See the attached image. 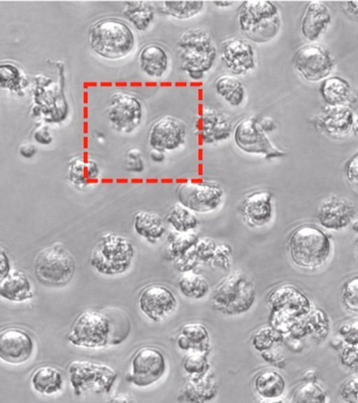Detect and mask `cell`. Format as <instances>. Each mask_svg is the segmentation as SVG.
Masks as SVG:
<instances>
[{"instance_id":"6da1fadb","label":"cell","mask_w":358,"mask_h":403,"mask_svg":"<svg viewBox=\"0 0 358 403\" xmlns=\"http://www.w3.org/2000/svg\"><path fill=\"white\" fill-rule=\"evenodd\" d=\"M130 331V323L119 309L85 310L75 318L67 341L86 348H101L123 342Z\"/></svg>"},{"instance_id":"7a4b0ae2","label":"cell","mask_w":358,"mask_h":403,"mask_svg":"<svg viewBox=\"0 0 358 403\" xmlns=\"http://www.w3.org/2000/svg\"><path fill=\"white\" fill-rule=\"evenodd\" d=\"M180 71L190 80L200 81L213 69L218 59V46L211 34L200 27L183 31L176 42Z\"/></svg>"},{"instance_id":"3957f363","label":"cell","mask_w":358,"mask_h":403,"mask_svg":"<svg viewBox=\"0 0 358 403\" xmlns=\"http://www.w3.org/2000/svg\"><path fill=\"white\" fill-rule=\"evenodd\" d=\"M287 250L292 262L306 270L324 267L333 250L329 236L316 225L303 224L296 227L287 239Z\"/></svg>"},{"instance_id":"277c9868","label":"cell","mask_w":358,"mask_h":403,"mask_svg":"<svg viewBox=\"0 0 358 403\" xmlns=\"http://www.w3.org/2000/svg\"><path fill=\"white\" fill-rule=\"evenodd\" d=\"M236 20L245 38L258 44L273 40L279 34L282 19L278 4L268 0H249L238 8Z\"/></svg>"},{"instance_id":"5b68a950","label":"cell","mask_w":358,"mask_h":403,"mask_svg":"<svg viewBox=\"0 0 358 403\" xmlns=\"http://www.w3.org/2000/svg\"><path fill=\"white\" fill-rule=\"evenodd\" d=\"M88 43L101 57L118 60L131 53L135 45V36L129 24L122 20L104 17L90 27Z\"/></svg>"},{"instance_id":"8992f818","label":"cell","mask_w":358,"mask_h":403,"mask_svg":"<svg viewBox=\"0 0 358 403\" xmlns=\"http://www.w3.org/2000/svg\"><path fill=\"white\" fill-rule=\"evenodd\" d=\"M136 253L132 241L124 235L107 232L96 241L89 256L90 267L98 274L115 276L126 273Z\"/></svg>"},{"instance_id":"52a82bcc","label":"cell","mask_w":358,"mask_h":403,"mask_svg":"<svg viewBox=\"0 0 358 403\" xmlns=\"http://www.w3.org/2000/svg\"><path fill=\"white\" fill-rule=\"evenodd\" d=\"M76 271V262L69 250L60 241L41 249L33 261V272L42 285L59 288L67 285Z\"/></svg>"},{"instance_id":"ba28073f","label":"cell","mask_w":358,"mask_h":403,"mask_svg":"<svg viewBox=\"0 0 358 403\" xmlns=\"http://www.w3.org/2000/svg\"><path fill=\"white\" fill-rule=\"evenodd\" d=\"M272 307L271 323L278 332L288 334L313 309L309 298L293 285H282L268 298Z\"/></svg>"},{"instance_id":"9c48e42d","label":"cell","mask_w":358,"mask_h":403,"mask_svg":"<svg viewBox=\"0 0 358 403\" xmlns=\"http://www.w3.org/2000/svg\"><path fill=\"white\" fill-rule=\"evenodd\" d=\"M68 379L76 397L92 393L108 394L118 374L111 366L89 360H74L66 367Z\"/></svg>"},{"instance_id":"30bf717a","label":"cell","mask_w":358,"mask_h":403,"mask_svg":"<svg viewBox=\"0 0 358 403\" xmlns=\"http://www.w3.org/2000/svg\"><path fill=\"white\" fill-rule=\"evenodd\" d=\"M255 298V285L245 272L236 270L224 278L214 290L211 302L218 311L235 315L247 311Z\"/></svg>"},{"instance_id":"8fae6325","label":"cell","mask_w":358,"mask_h":403,"mask_svg":"<svg viewBox=\"0 0 358 403\" xmlns=\"http://www.w3.org/2000/svg\"><path fill=\"white\" fill-rule=\"evenodd\" d=\"M259 117L250 115L236 123L232 133L235 146L246 154L262 156L266 160L284 157L285 151L277 147L262 128Z\"/></svg>"},{"instance_id":"7c38bea8","label":"cell","mask_w":358,"mask_h":403,"mask_svg":"<svg viewBox=\"0 0 358 403\" xmlns=\"http://www.w3.org/2000/svg\"><path fill=\"white\" fill-rule=\"evenodd\" d=\"M292 65L303 80L318 83L331 76L336 68V59L326 46L309 43L296 50Z\"/></svg>"},{"instance_id":"4fadbf2b","label":"cell","mask_w":358,"mask_h":403,"mask_svg":"<svg viewBox=\"0 0 358 403\" xmlns=\"http://www.w3.org/2000/svg\"><path fill=\"white\" fill-rule=\"evenodd\" d=\"M178 202L196 214H206L217 210L225 197L224 190L212 181H188L176 190Z\"/></svg>"},{"instance_id":"5bb4252c","label":"cell","mask_w":358,"mask_h":403,"mask_svg":"<svg viewBox=\"0 0 358 403\" xmlns=\"http://www.w3.org/2000/svg\"><path fill=\"white\" fill-rule=\"evenodd\" d=\"M143 113L142 102L136 97L120 90L110 94L107 117L114 131L124 134L133 133L141 125Z\"/></svg>"},{"instance_id":"9a60e30c","label":"cell","mask_w":358,"mask_h":403,"mask_svg":"<svg viewBox=\"0 0 358 403\" xmlns=\"http://www.w3.org/2000/svg\"><path fill=\"white\" fill-rule=\"evenodd\" d=\"M166 369V360L159 349L153 346H143L131 356L125 379L136 387H149L164 376Z\"/></svg>"},{"instance_id":"2e32d148","label":"cell","mask_w":358,"mask_h":403,"mask_svg":"<svg viewBox=\"0 0 358 403\" xmlns=\"http://www.w3.org/2000/svg\"><path fill=\"white\" fill-rule=\"evenodd\" d=\"M218 59L231 74L249 75L257 67L256 49L245 37L231 36L222 40L218 47Z\"/></svg>"},{"instance_id":"e0dca14e","label":"cell","mask_w":358,"mask_h":403,"mask_svg":"<svg viewBox=\"0 0 358 403\" xmlns=\"http://www.w3.org/2000/svg\"><path fill=\"white\" fill-rule=\"evenodd\" d=\"M236 210L243 222L249 227L259 229L268 226L275 214L273 193L257 190L246 193L238 202Z\"/></svg>"},{"instance_id":"ac0fdd59","label":"cell","mask_w":358,"mask_h":403,"mask_svg":"<svg viewBox=\"0 0 358 403\" xmlns=\"http://www.w3.org/2000/svg\"><path fill=\"white\" fill-rule=\"evenodd\" d=\"M187 136V125L182 120L172 115H164L150 125L148 143L151 149L172 152L185 145Z\"/></svg>"},{"instance_id":"d6986e66","label":"cell","mask_w":358,"mask_h":403,"mask_svg":"<svg viewBox=\"0 0 358 403\" xmlns=\"http://www.w3.org/2000/svg\"><path fill=\"white\" fill-rule=\"evenodd\" d=\"M234 127L228 114L210 106H203L195 121L197 134L206 145L227 140L232 136Z\"/></svg>"},{"instance_id":"ffe728a7","label":"cell","mask_w":358,"mask_h":403,"mask_svg":"<svg viewBox=\"0 0 358 403\" xmlns=\"http://www.w3.org/2000/svg\"><path fill=\"white\" fill-rule=\"evenodd\" d=\"M141 311L150 320L159 322L174 312L177 299L173 292L161 284L143 288L138 298Z\"/></svg>"},{"instance_id":"44dd1931","label":"cell","mask_w":358,"mask_h":403,"mask_svg":"<svg viewBox=\"0 0 358 403\" xmlns=\"http://www.w3.org/2000/svg\"><path fill=\"white\" fill-rule=\"evenodd\" d=\"M35 342L32 335L18 327H8L0 332V358L6 363L20 365L33 355Z\"/></svg>"},{"instance_id":"7402d4cb","label":"cell","mask_w":358,"mask_h":403,"mask_svg":"<svg viewBox=\"0 0 358 403\" xmlns=\"http://www.w3.org/2000/svg\"><path fill=\"white\" fill-rule=\"evenodd\" d=\"M355 213L356 210L352 202L343 197L331 195L318 204L316 217L325 229L338 231L352 223Z\"/></svg>"},{"instance_id":"603a6c76","label":"cell","mask_w":358,"mask_h":403,"mask_svg":"<svg viewBox=\"0 0 358 403\" xmlns=\"http://www.w3.org/2000/svg\"><path fill=\"white\" fill-rule=\"evenodd\" d=\"M331 22V11L326 3L310 1L305 6L301 17V34L310 43H315L327 31Z\"/></svg>"},{"instance_id":"cb8c5ba5","label":"cell","mask_w":358,"mask_h":403,"mask_svg":"<svg viewBox=\"0 0 358 403\" xmlns=\"http://www.w3.org/2000/svg\"><path fill=\"white\" fill-rule=\"evenodd\" d=\"M101 169L99 162L91 157L76 155L68 162L66 178L76 190H87L99 183Z\"/></svg>"},{"instance_id":"d4e9b609","label":"cell","mask_w":358,"mask_h":403,"mask_svg":"<svg viewBox=\"0 0 358 403\" xmlns=\"http://www.w3.org/2000/svg\"><path fill=\"white\" fill-rule=\"evenodd\" d=\"M141 71L149 78L160 79L169 71L172 58L169 50L158 43H149L138 53Z\"/></svg>"},{"instance_id":"484cf974","label":"cell","mask_w":358,"mask_h":403,"mask_svg":"<svg viewBox=\"0 0 358 403\" xmlns=\"http://www.w3.org/2000/svg\"><path fill=\"white\" fill-rule=\"evenodd\" d=\"M355 116L349 106L327 105L316 124L327 135L343 138L352 132Z\"/></svg>"},{"instance_id":"4316f807","label":"cell","mask_w":358,"mask_h":403,"mask_svg":"<svg viewBox=\"0 0 358 403\" xmlns=\"http://www.w3.org/2000/svg\"><path fill=\"white\" fill-rule=\"evenodd\" d=\"M320 92L328 106H345L352 108L358 102V95L345 78L331 76L320 86Z\"/></svg>"},{"instance_id":"83f0119b","label":"cell","mask_w":358,"mask_h":403,"mask_svg":"<svg viewBox=\"0 0 358 403\" xmlns=\"http://www.w3.org/2000/svg\"><path fill=\"white\" fill-rule=\"evenodd\" d=\"M135 234L150 244H155L165 235L166 227L162 218L156 212L140 210L131 219Z\"/></svg>"},{"instance_id":"f1b7e54d","label":"cell","mask_w":358,"mask_h":403,"mask_svg":"<svg viewBox=\"0 0 358 403\" xmlns=\"http://www.w3.org/2000/svg\"><path fill=\"white\" fill-rule=\"evenodd\" d=\"M34 286L29 276L13 269L5 278L0 279V296L15 302H22L34 297Z\"/></svg>"},{"instance_id":"f546056e","label":"cell","mask_w":358,"mask_h":403,"mask_svg":"<svg viewBox=\"0 0 358 403\" xmlns=\"http://www.w3.org/2000/svg\"><path fill=\"white\" fill-rule=\"evenodd\" d=\"M330 330V320L327 313L320 308H315L290 332L294 339L309 336L320 342L327 338Z\"/></svg>"},{"instance_id":"4dcf8cb0","label":"cell","mask_w":358,"mask_h":403,"mask_svg":"<svg viewBox=\"0 0 358 403\" xmlns=\"http://www.w3.org/2000/svg\"><path fill=\"white\" fill-rule=\"evenodd\" d=\"M30 383L36 393L43 395H52L62 390L64 378L58 368L51 365H42L33 371Z\"/></svg>"},{"instance_id":"1f68e13d","label":"cell","mask_w":358,"mask_h":403,"mask_svg":"<svg viewBox=\"0 0 358 403\" xmlns=\"http://www.w3.org/2000/svg\"><path fill=\"white\" fill-rule=\"evenodd\" d=\"M215 93L229 106L239 107L245 100L246 89L241 79L231 73L222 74L214 81Z\"/></svg>"},{"instance_id":"d6a6232c","label":"cell","mask_w":358,"mask_h":403,"mask_svg":"<svg viewBox=\"0 0 358 403\" xmlns=\"http://www.w3.org/2000/svg\"><path fill=\"white\" fill-rule=\"evenodd\" d=\"M206 7L203 1H164L159 2L157 10L177 20H189L201 14Z\"/></svg>"},{"instance_id":"836d02e7","label":"cell","mask_w":358,"mask_h":403,"mask_svg":"<svg viewBox=\"0 0 358 403\" xmlns=\"http://www.w3.org/2000/svg\"><path fill=\"white\" fill-rule=\"evenodd\" d=\"M157 8L152 3L145 1H125L123 15L138 31L147 30L153 22Z\"/></svg>"},{"instance_id":"e575fe53","label":"cell","mask_w":358,"mask_h":403,"mask_svg":"<svg viewBox=\"0 0 358 403\" xmlns=\"http://www.w3.org/2000/svg\"><path fill=\"white\" fill-rule=\"evenodd\" d=\"M165 221L172 230L180 233L194 232L199 225L196 214L179 202L171 206L166 214Z\"/></svg>"},{"instance_id":"d590c367","label":"cell","mask_w":358,"mask_h":403,"mask_svg":"<svg viewBox=\"0 0 358 403\" xmlns=\"http://www.w3.org/2000/svg\"><path fill=\"white\" fill-rule=\"evenodd\" d=\"M29 77L24 69L10 61L0 63V87L10 92L19 93L29 85Z\"/></svg>"},{"instance_id":"8d00e7d4","label":"cell","mask_w":358,"mask_h":403,"mask_svg":"<svg viewBox=\"0 0 358 403\" xmlns=\"http://www.w3.org/2000/svg\"><path fill=\"white\" fill-rule=\"evenodd\" d=\"M257 393L266 399L280 397L285 389V381L282 376L276 371L266 369L261 372L255 379Z\"/></svg>"},{"instance_id":"74e56055","label":"cell","mask_w":358,"mask_h":403,"mask_svg":"<svg viewBox=\"0 0 358 403\" xmlns=\"http://www.w3.org/2000/svg\"><path fill=\"white\" fill-rule=\"evenodd\" d=\"M199 238L194 232L180 233L171 230L166 236L168 245L164 252L165 259L174 261L192 248Z\"/></svg>"},{"instance_id":"f35d334b","label":"cell","mask_w":358,"mask_h":403,"mask_svg":"<svg viewBox=\"0 0 358 403\" xmlns=\"http://www.w3.org/2000/svg\"><path fill=\"white\" fill-rule=\"evenodd\" d=\"M178 286L185 296L192 299L203 297L209 290L206 278L193 271L183 273L179 278Z\"/></svg>"},{"instance_id":"ab89813d","label":"cell","mask_w":358,"mask_h":403,"mask_svg":"<svg viewBox=\"0 0 358 403\" xmlns=\"http://www.w3.org/2000/svg\"><path fill=\"white\" fill-rule=\"evenodd\" d=\"M327 398L325 391L314 381H306V382L299 385L295 388L292 395V402H293L324 403L326 402Z\"/></svg>"},{"instance_id":"60d3db41","label":"cell","mask_w":358,"mask_h":403,"mask_svg":"<svg viewBox=\"0 0 358 403\" xmlns=\"http://www.w3.org/2000/svg\"><path fill=\"white\" fill-rule=\"evenodd\" d=\"M178 344L182 349H188L192 344H203L208 341V333L201 324H186L183 326Z\"/></svg>"},{"instance_id":"b9f144b4","label":"cell","mask_w":358,"mask_h":403,"mask_svg":"<svg viewBox=\"0 0 358 403\" xmlns=\"http://www.w3.org/2000/svg\"><path fill=\"white\" fill-rule=\"evenodd\" d=\"M341 299L343 305L348 311L358 314V275L344 283Z\"/></svg>"},{"instance_id":"7bdbcfd3","label":"cell","mask_w":358,"mask_h":403,"mask_svg":"<svg viewBox=\"0 0 358 403\" xmlns=\"http://www.w3.org/2000/svg\"><path fill=\"white\" fill-rule=\"evenodd\" d=\"M281 339V334L273 327H264L253 337L252 344L258 351L269 349Z\"/></svg>"},{"instance_id":"ee69618b","label":"cell","mask_w":358,"mask_h":403,"mask_svg":"<svg viewBox=\"0 0 358 403\" xmlns=\"http://www.w3.org/2000/svg\"><path fill=\"white\" fill-rule=\"evenodd\" d=\"M124 169L131 174H141L145 169L141 151L136 148H129L125 154Z\"/></svg>"},{"instance_id":"f6af8a7d","label":"cell","mask_w":358,"mask_h":403,"mask_svg":"<svg viewBox=\"0 0 358 403\" xmlns=\"http://www.w3.org/2000/svg\"><path fill=\"white\" fill-rule=\"evenodd\" d=\"M217 244L215 240L210 237L199 238L194 246V250L199 260L205 262H210Z\"/></svg>"},{"instance_id":"bcb514c9","label":"cell","mask_w":358,"mask_h":403,"mask_svg":"<svg viewBox=\"0 0 358 403\" xmlns=\"http://www.w3.org/2000/svg\"><path fill=\"white\" fill-rule=\"evenodd\" d=\"M339 352L341 364L349 370L358 372V344H345Z\"/></svg>"},{"instance_id":"7dc6e473","label":"cell","mask_w":358,"mask_h":403,"mask_svg":"<svg viewBox=\"0 0 358 403\" xmlns=\"http://www.w3.org/2000/svg\"><path fill=\"white\" fill-rule=\"evenodd\" d=\"M338 332L345 344H358V318L352 319L341 324L338 328Z\"/></svg>"},{"instance_id":"c3c4849f","label":"cell","mask_w":358,"mask_h":403,"mask_svg":"<svg viewBox=\"0 0 358 403\" xmlns=\"http://www.w3.org/2000/svg\"><path fill=\"white\" fill-rule=\"evenodd\" d=\"M339 396L344 402L358 403V375L350 377L342 384Z\"/></svg>"},{"instance_id":"681fc988","label":"cell","mask_w":358,"mask_h":403,"mask_svg":"<svg viewBox=\"0 0 358 403\" xmlns=\"http://www.w3.org/2000/svg\"><path fill=\"white\" fill-rule=\"evenodd\" d=\"M231 248L226 243H217L210 262L216 267L227 269L231 262Z\"/></svg>"},{"instance_id":"f907efd6","label":"cell","mask_w":358,"mask_h":403,"mask_svg":"<svg viewBox=\"0 0 358 403\" xmlns=\"http://www.w3.org/2000/svg\"><path fill=\"white\" fill-rule=\"evenodd\" d=\"M200 261L196 255L194 246L184 255L176 259L174 264L182 273L193 271Z\"/></svg>"},{"instance_id":"816d5d0a","label":"cell","mask_w":358,"mask_h":403,"mask_svg":"<svg viewBox=\"0 0 358 403\" xmlns=\"http://www.w3.org/2000/svg\"><path fill=\"white\" fill-rule=\"evenodd\" d=\"M207 362L205 358L201 355H192L185 361L184 368L190 374H200L206 369Z\"/></svg>"},{"instance_id":"f5cc1de1","label":"cell","mask_w":358,"mask_h":403,"mask_svg":"<svg viewBox=\"0 0 358 403\" xmlns=\"http://www.w3.org/2000/svg\"><path fill=\"white\" fill-rule=\"evenodd\" d=\"M32 138L36 143L41 146H48L54 141L52 133L45 123L38 125L33 130Z\"/></svg>"},{"instance_id":"db71d44e","label":"cell","mask_w":358,"mask_h":403,"mask_svg":"<svg viewBox=\"0 0 358 403\" xmlns=\"http://www.w3.org/2000/svg\"><path fill=\"white\" fill-rule=\"evenodd\" d=\"M345 174L348 181L354 187L358 188V151L346 162Z\"/></svg>"},{"instance_id":"11a10c76","label":"cell","mask_w":358,"mask_h":403,"mask_svg":"<svg viewBox=\"0 0 358 403\" xmlns=\"http://www.w3.org/2000/svg\"><path fill=\"white\" fill-rule=\"evenodd\" d=\"M343 13L350 20L358 23V1H345L341 2Z\"/></svg>"},{"instance_id":"9f6ffc18","label":"cell","mask_w":358,"mask_h":403,"mask_svg":"<svg viewBox=\"0 0 358 403\" xmlns=\"http://www.w3.org/2000/svg\"><path fill=\"white\" fill-rule=\"evenodd\" d=\"M13 269L10 256L2 246L0 249V279L7 276Z\"/></svg>"},{"instance_id":"6f0895ef","label":"cell","mask_w":358,"mask_h":403,"mask_svg":"<svg viewBox=\"0 0 358 403\" xmlns=\"http://www.w3.org/2000/svg\"><path fill=\"white\" fill-rule=\"evenodd\" d=\"M19 155L24 159L29 160L35 157L37 148L31 142H23L18 148Z\"/></svg>"},{"instance_id":"680465c9","label":"cell","mask_w":358,"mask_h":403,"mask_svg":"<svg viewBox=\"0 0 358 403\" xmlns=\"http://www.w3.org/2000/svg\"><path fill=\"white\" fill-rule=\"evenodd\" d=\"M259 123L262 128L268 134L273 132L277 127V125L271 117H259Z\"/></svg>"},{"instance_id":"91938a15","label":"cell","mask_w":358,"mask_h":403,"mask_svg":"<svg viewBox=\"0 0 358 403\" xmlns=\"http://www.w3.org/2000/svg\"><path fill=\"white\" fill-rule=\"evenodd\" d=\"M151 161L155 163H162L166 160V153L158 150L151 149L149 153Z\"/></svg>"},{"instance_id":"94428289","label":"cell","mask_w":358,"mask_h":403,"mask_svg":"<svg viewBox=\"0 0 358 403\" xmlns=\"http://www.w3.org/2000/svg\"><path fill=\"white\" fill-rule=\"evenodd\" d=\"M108 402H134L135 400L127 393H119L113 397Z\"/></svg>"},{"instance_id":"6125c7cd","label":"cell","mask_w":358,"mask_h":403,"mask_svg":"<svg viewBox=\"0 0 358 403\" xmlns=\"http://www.w3.org/2000/svg\"><path fill=\"white\" fill-rule=\"evenodd\" d=\"M236 1H213L214 6L219 9H228L234 6Z\"/></svg>"},{"instance_id":"be15d7a7","label":"cell","mask_w":358,"mask_h":403,"mask_svg":"<svg viewBox=\"0 0 358 403\" xmlns=\"http://www.w3.org/2000/svg\"><path fill=\"white\" fill-rule=\"evenodd\" d=\"M329 344L332 348L340 351L345 345V342L341 337L339 338L334 337L331 339Z\"/></svg>"},{"instance_id":"e7e4bbea","label":"cell","mask_w":358,"mask_h":403,"mask_svg":"<svg viewBox=\"0 0 358 403\" xmlns=\"http://www.w3.org/2000/svg\"><path fill=\"white\" fill-rule=\"evenodd\" d=\"M352 132L355 134L358 135V116H355Z\"/></svg>"},{"instance_id":"03108f58","label":"cell","mask_w":358,"mask_h":403,"mask_svg":"<svg viewBox=\"0 0 358 403\" xmlns=\"http://www.w3.org/2000/svg\"><path fill=\"white\" fill-rule=\"evenodd\" d=\"M351 224L352 230L358 233V220H353Z\"/></svg>"},{"instance_id":"003e7915","label":"cell","mask_w":358,"mask_h":403,"mask_svg":"<svg viewBox=\"0 0 358 403\" xmlns=\"http://www.w3.org/2000/svg\"><path fill=\"white\" fill-rule=\"evenodd\" d=\"M355 250H356L357 255L358 256V239H357V242H356Z\"/></svg>"}]
</instances>
